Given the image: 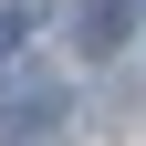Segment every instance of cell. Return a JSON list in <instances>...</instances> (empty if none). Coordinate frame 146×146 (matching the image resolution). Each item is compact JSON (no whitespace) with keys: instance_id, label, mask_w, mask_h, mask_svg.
<instances>
[{"instance_id":"cell-1","label":"cell","mask_w":146,"mask_h":146,"mask_svg":"<svg viewBox=\"0 0 146 146\" xmlns=\"http://www.w3.org/2000/svg\"><path fill=\"white\" fill-rule=\"evenodd\" d=\"M0 125H11V136H42V125H63V84H21V94L0 104Z\"/></svg>"},{"instance_id":"cell-2","label":"cell","mask_w":146,"mask_h":146,"mask_svg":"<svg viewBox=\"0 0 146 146\" xmlns=\"http://www.w3.org/2000/svg\"><path fill=\"white\" fill-rule=\"evenodd\" d=\"M31 31V11H11V0H0V63H11V42H21Z\"/></svg>"}]
</instances>
